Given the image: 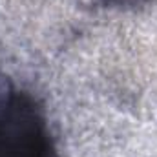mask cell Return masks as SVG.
Wrapping results in <instances>:
<instances>
[{
    "mask_svg": "<svg viewBox=\"0 0 157 157\" xmlns=\"http://www.w3.org/2000/svg\"><path fill=\"white\" fill-rule=\"evenodd\" d=\"M104 6H135V4H141L144 0H97Z\"/></svg>",
    "mask_w": 157,
    "mask_h": 157,
    "instance_id": "7a4b0ae2",
    "label": "cell"
},
{
    "mask_svg": "<svg viewBox=\"0 0 157 157\" xmlns=\"http://www.w3.org/2000/svg\"><path fill=\"white\" fill-rule=\"evenodd\" d=\"M0 157H51L44 119L33 101L0 75Z\"/></svg>",
    "mask_w": 157,
    "mask_h": 157,
    "instance_id": "6da1fadb",
    "label": "cell"
}]
</instances>
